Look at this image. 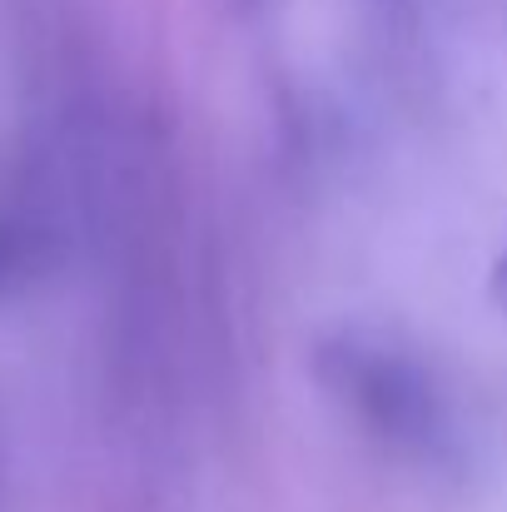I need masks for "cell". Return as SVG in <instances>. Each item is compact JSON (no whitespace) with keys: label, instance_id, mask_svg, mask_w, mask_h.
<instances>
[{"label":"cell","instance_id":"1","mask_svg":"<svg viewBox=\"0 0 507 512\" xmlns=\"http://www.w3.org/2000/svg\"><path fill=\"white\" fill-rule=\"evenodd\" d=\"M314 378L388 448L438 458L453 448V408L438 373L393 334L343 324L314 343Z\"/></svg>","mask_w":507,"mask_h":512},{"label":"cell","instance_id":"2","mask_svg":"<svg viewBox=\"0 0 507 512\" xmlns=\"http://www.w3.org/2000/svg\"><path fill=\"white\" fill-rule=\"evenodd\" d=\"M493 299H498V309L507 314V249L498 254V264H493Z\"/></svg>","mask_w":507,"mask_h":512},{"label":"cell","instance_id":"3","mask_svg":"<svg viewBox=\"0 0 507 512\" xmlns=\"http://www.w3.org/2000/svg\"><path fill=\"white\" fill-rule=\"evenodd\" d=\"M239 5H254V0H239Z\"/></svg>","mask_w":507,"mask_h":512}]
</instances>
